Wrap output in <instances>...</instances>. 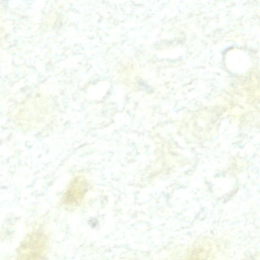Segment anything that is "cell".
<instances>
[{
    "label": "cell",
    "mask_w": 260,
    "mask_h": 260,
    "mask_svg": "<svg viewBox=\"0 0 260 260\" xmlns=\"http://www.w3.org/2000/svg\"><path fill=\"white\" fill-rule=\"evenodd\" d=\"M88 189L86 180L82 177L77 176L71 182L64 196V202L68 205L79 204Z\"/></svg>",
    "instance_id": "cell-2"
},
{
    "label": "cell",
    "mask_w": 260,
    "mask_h": 260,
    "mask_svg": "<svg viewBox=\"0 0 260 260\" xmlns=\"http://www.w3.org/2000/svg\"><path fill=\"white\" fill-rule=\"evenodd\" d=\"M46 238L39 231L28 235L17 250V260H41L46 249Z\"/></svg>",
    "instance_id": "cell-1"
}]
</instances>
